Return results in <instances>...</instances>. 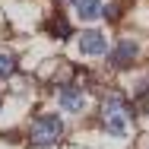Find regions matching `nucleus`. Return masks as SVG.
Segmentation results:
<instances>
[{
    "label": "nucleus",
    "instance_id": "f257e3e1",
    "mask_svg": "<svg viewBox=\"0 0 149 149\" xmlns=\"http://www.w3.org/2000/svg\"><path fill=\"white\" fill-rule=\"evenodd\" d=\"M98 120H102V127H105L111 136L127 140V136H130V130H133L127 95H124V92H105V95H102V102H98Z\"/></svg>",
    "mask_w": 149,
    "mask_h": 149
},
{
    "label": "nucleus",
    "instance_id": "f03ea898",
    "mask_svg": "<svg viewBox=\"0 0 149 149\" xmlns=\"http://www.w3.org/2000/svg\"><path fill=\"white\" fill-rule=\"evenodd\" d=\"M60 136H63V120H60L57 114H51V111H41V114L29 124V146H35V149L57 146Z\"/></svg>",
    "mask_w": 149,
    "mask_h": 149
},
{
    "label": "nucleus",
    "instance_id": "7ed1b4c3",
    "mask_svg": "<svg viewBox=\"0 0 149 149\" xmlns=\"http://www.w3.org/2000/svg\"><path fill=\"white\" fill-rule=\"evenodd\" d=\"M140 54H143L140 41L133 35H120L118 41H114V48L108 51V67L111 70H130V67L140 63Z\"/></svg>",
    "mask_w": 149,
    "mask_h": 149
},
{
    "label": "nucleus",
    "instance_id": "20e7f679",
    "mask_svg": "<svg viewBox=\"0 0 149 149\" xmlns=\"http://www.w3.org/2000/svg\"><path fill=\"white\" fill-rule=\"evenodd\" d=\"M57 102H60V108L70 111V114H83L86 111V92L76 83H60L57 86Z\"/></svg>",
    "mask_w": 149,
    "mask_h": 149
},
{
    "label": "nucleus",
    "instance_id": "39448f33",
    "mask_svg": "<svg viewBox=\"0 0 149 149\" xmlns=\"http://www.w3.org/2000/svg\"><path fill=\"white\" fill-rule=\"evenodd\" d=\"M76 45H79V54L83 57H105L108 54V35L102 29H86Z\"/></svg>",
    "mask_w": 149,
    "mask_h": 149
},
{
    "label": "nucleus",
    "instance_id": "423d86ee",
    "mask_svg": "<svg viewBox=\"0 0 149 149\" xmlns=\"http://www.w3.org/2000/svg\"><path fill=\"white\" fill-rule=\"evenodd\" d=\"M73 10H76V16L86 19V22L105 16V3H102V0H73Z\"/></svg>",
    "mask_w": 149,
    "mask_h": 149
},
{
    "label": "nucleus",
    "instance_id": "0eeeda50",
    "mask_svg": "<svg viewBox=\"0 0 149 149\" xmlns=\"http://www.w3.org/2000/svg\"><path fill=\"white\" fill-rule=\"evenodd\" d=\"M70 32H73L70 19H67L60 10H54V13L48 16V35H54V38H60V41H67V38H70Z\"/></svg>",
    "mask_w": 149,
    "mask_h": 149
},
{
    "label": "nucleus",
    "instance_id": "6e6552de",
    "mask_svg": "<svg viewBox=\"0 0 149 149\" xmlns=\"http://www.w3.org/2000/svg\"><path fill=\"white\" fill-rule=\"evenodd\" d=\"M16 67H19V57L13 51H0V83H6L16 73Z\"/></svg>",
    "mask_w": 149,
    "mask_h": 149
},
{
    "label": "nucleus",
    "instance_id": "1a4fd4ad",
    "mask_svg": "<svg viewBox=\"0 0 149 149\" xmlns=\"http://www.w3.org/2000/svg\"><path fill=\"white\" fill-rule=\"evenodd\" d=\"M0 108H3V98H0Z\"/></svg>",
    "mask_w": 149,
    "mask_h": 149
},
{
    "label": "nucleus",
    "instance_id": "9d476101",
    "mask_svg": "<svg viewBox=\"0 0 149 149\" xmlns=\"http://www.w3.org/2000/svg\"><path fill=\"white\" fill-rule=\"evenodd\" d=\"M57 3H63V0H57ZM70 3H73V0H70Z\"/></svg>",
    "mask_w": 149,
    "mask_h": 149
}]
</instances>
